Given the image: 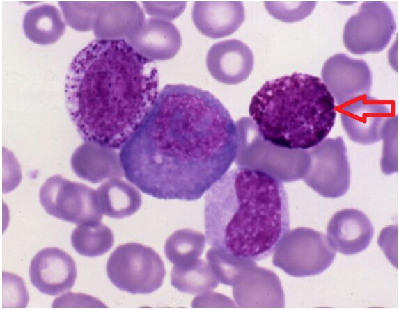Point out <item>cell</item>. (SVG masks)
Instances as JSON below:
<instances>
[{"label":"cell","mask_w":399,"mask_h":310,"mask_svg":"<svg viewBox=\"0 0 399 310\" xmlns=\"http://www.w3.org/2000/svg\"><path fill=\"white\" fill-rule=\"evenodd\" d=\"M191 306L193 307H234L235 304L230 298L223 294L208 291L194 297Z\"/></svg>","instance_id":"cell-30"},{"label":"cell","mask_w":399,"mask_h":310,"mask_svg":"<svg viewBox=\"0 0 399 310\" xmlns=\"http://www.w3.org/2000/svg\"><path fill=\"white\" fill-rule=\"evenodd\" d=\"M236 124L239 133L237 166L261 170L287 183L303 178L309 165L307 150L281 148L264 140L250 118L242 117Z\"/></svg>","instance_id":"cell-5"},{"label":"cell","mask_w":399,"mask_h":310,"mask_svg":"<svg viewBox=\"0 0 399 310\" xmlns=\"http://www.w3.org/2000/svg\"><path fill=\"white\" fill-rule=\"evenodd\" d=\"M233 295L240 307H283L284 293L278 276L256 263L245 268L232 284Z\"/></svg>","instance_id":"cell-14"},{"label":"cell","mask_w":399,"mask_h":310,"mask_svg":"<svg viewBox=\"0 0 399 310\" xmlns=\"http://www.w3.org/2000/svg\"><path fill=\"white\" fill-rule=\"evenodd\" d=\"M66 23L79 31L92 30L101 1H59Z\"/></svg>","instance_id":"cell-27"},{"label":"cell","mask_w":399,"mask_h":310,"mask_svg":"<svg viewBox=\"0 0 399 310\" xmlns=\"http://www.w3.org/2000/svg\"><path fill=\"white\" fill-rule=\"evenodd\" d=\"M254 57L250 48L237 39L214 44L206 56L207 68L217 81L236 85L244 81L253 68Z\"/></svg>","instance_id":"cell-15"},{"label":"cell","mask_w":399,"mask_h":310,"mask_svg":"<svg viewBox=\"0 0 399 310\" xmlns=\"http://www.w3.org/2000/svg\"><path fill=\"white\" fill-rule=\"evenodd\" d=\"M321 76L338 106L369 95L371 90L372 73L368 65L343 53L336 54L325 61Z\"/></svg>","instance_id":"cell-11"},{"label":"cell","mask_w":399,"mask_h":310,"mask_svg":"<svg viewBox=\"0 0 399 310\" xmlns=\"http://www.w3.org/2000/svg\"><path fill=\"white\" fill-rule=\"evenodd\" d=\"M307 152L309 165L302 179L304 183L326 198L344 195L350 187V168L343 138H325Z\"/></svg>","instance_id":"cell-8"},{"label":"cell","mask_w":399,"mask_h":310,"mask_svg":"<svg viewBox=\"0 0 399 310\" xmlns=\"http://www.w3.org/2000/svg\"><path fill=\"white\" fill-rule=\"evenodd\" d=\"M127 42L139 54L152 62L174 57L181 47L182 38L171 22L150 17L145 19Z\"/></svg>","instance_id":"cell-17"},{"label":"cell","mask_w":399,"mask_h":310,"mask_svg":"<svg viewBox=\"0 0 399 310\" xmlns=\"http://www.w3.org/2000/svg\"><path fill=\"white\" fill-rule=\"evenodd\" d=\"M238 150L237 124L215 96L168 84L119 155L126 179L143 193L194 201L228 171Z\"/></svg>","instance_id":"cell-1"},{"label":"cell","mask_w":399,"mask_h":310,"mask_svg":"<svg viewBox=\"0 0 399 310\" xmlns=\"http://www.w3.org/2000/svg\"><path fill=\"white\" fill-rule=\"evenodd\" d=\"M22 26L29 40L44 46L57 42L65 30V23L60 11L50 4H42L29 9L24 16Z\"/></svg>","instance_id":"cell-22"},{"label":"cell","mask_w":399,"mask_h":310,"mask_svg":"<svg viewBox=\"0 0 399 310\" xmlns=\"http://www.w3.org/2000/svg\"><path fill=\"white\" fill-rule=\"evenodd\" d=\"M249 113L264 140L291 150L318 145L336 117L334 99L324 82L300 72L266 81L252 97Z\"/></svg>","instance_id":"cell-4"},{"label":"cell","mask_w":399,"mask_h":310,"mask_svg":"<svg viewBox=\"0 0 399 310\" xmlns=\"http://www.w3.org/2000/svg\"><path fill=\"white\" fill-rule=\"evenodd\" d=\"M204 225L212 247L255 262L269 256L290 231L282 181L247 167L228 170L205 193Z\"/></svg>","instance_id":"cell-3"},{"label":"cell","mask_w":399,"mask_h":310,"mask_svg":"<svg viewBox=\"0 0 399 310\" xmlns=\"http://www.w3.org/2000/svg\"><path fill=\"white\" fill-rule=\"evenodd\" d=\"M142 3L147 14L169 22L180 15L186 6L185 1H143Z\"/></svg>","instance_id":"cell-29"},{"label":"cell","mask_w":399,"mask_h":310,"mask_svg":"<svg viewBox=\"0 0 399 310\" xmlns=\"http://www.w3.org/2000/svg\"><path fill=\"white\" fill-rule=\"evenodd\" d=\"M396 30L393 12L383 1H365L344 26L343 41L353 54L378 53L389 44Z\"/></svg>","instance_id":"cell-10"},{"label":"cell","mask_w":399,"mask_h":310,"mask_svg":"<svg viewBox=\"0 0 399 310\" xmlns=\"http://www.w3.org/2000/svg\"><path fill=\"white\" fill-rule=\"evenodd\" d=\"M267 11L275 19L292 23L308 17L315 7V1H265Z\"/></svg>","instance_id":"cell-28"},{"label":"cell","mask_w":399,"mask_h":310,"mask_svg":"<svg viewBox=\"0 0 399 310\" xmlns=\"http://www.w3.org/2000/svg\"><path fill=\"white\" fill-rule=\"evenodd\" d=\"M70 164L76 175L92 183L119 178L123 174L119 154L95 142H86L78 147L71 156Z\"/></svg>","instance_id":"cell-20"},{"label":"cell","mask_w":399,"mask_h":310,"mask_svg":"<svg viewBox=\"0 0 399 310\" xmlns=\"http://www.w3.org/2000/svg\"><path fill=\"white\" fill-rule=\"evenodd\" d=\"M29 277L40 292L57 295L74 286L77 278L76 264L65 251L57 247H46L32 259Z\"/></svg>","instance_id":"cell-13"},{"label":"cell","mask_w":399,"mask_h":310,"mask_svg":"<svg viewBox=\"0 0 399 310\" xmlns=\"http://www.w3.org/2000/svg\"><path fill=\"white\" fill-rule=\"evenodd\" d=\"M106 270L111 283L132 294H148L159 288L166 275L159 255L151 247L128 243L116 247Z\"/></svg>","instance_id":"cell-6"},{"label":"cell","mask_w":399,"mask_h":310,"mask_svg":"<svg viewBox=\"0 0 399 310\" xmlns=\"http://www.w3.org/2000/svg\"><path fill=\"white\" fill-rule=\"evenodd\" d=\"M341 124L349 138L361 145H372L382 139L393 117L389 107L370 95L343 107Z\"/></svg>","instance_id":"cell-12"},{"label":"cell","mask_w":399,"mask_h":310,"mask_svg":"<svg viewBox=\"0 0 399 310\" xmlns=\"http://www.w3.org/2000/svg\"><path fill=\"white\" fill-rule=\"evenodd\" d=\"M373 233V226L364 213L355 209H345L331 218L326 238L335 252L353 255L369 246Z\"/></svg>","instance_id":"cell-16"},{"label":"cell","mask_w":399,"mask_h":310,"mask_svg":"<svg viewBox=\"0 0 399 310\" xmlns=\"http://www.w3.org/2000/svg\"><path fill=\"white\" fill-rule=\"evenodd\" d=\"M73 248L79 254L96 257L107 252L113 246L114 234L105 225L98 222L80 224L71 234Z\"/></svg>","instance_id":"cell-24"},{"label":"cell","mask_w":399,"mask_h":310,"mask_svg":"<svg viewBox=\"0 0 399 310\" xmlns=\"http://www.w3.org/2000/svg\"><path fill=\"white\" fill-rule=\"evenodd\" d=\"M208 263L219 282L232 286L238 275L247 266L256 263L212 247L207 252Z\"/></svg>","instance_id":"cell-26"},{"label":"cell","mask_w":399,"mask_h":310,"mask_svg":"<svg viewBox=\"0 0 399 310\" xmlns=\"http://www.w3.org/2000/svg\"><path fill=\"white\" fill-rule=\"evenodd\" d=\"M336 252L326 236L308 227L289 231L273 252L272 263L295 277L319 275L333 263Z\"/></svg>","instance_id":"cell-7"},{"label":"cell","mask_w":399,"mask_h":310,"mask_svg":"<svg viewBox=\"0 0 399 310\" xmlns=\"http://www.w3.org/2000/svg\"><path fill=\"white\" fill-rule=\"evenodd\" d=\"M191 16L203 35L216 39L235 32L245 19V11L241 1H198L194 3Z\"/></svg>","instance_id":"cell-18"},{"label":"cell","mask_w":399,"mask_h":310,"mask_svg":"<svg viewBox=\"0 0 399 310\" xmlns=\"http://www.w3.org/2000/svg\"><path fill=\"white\" fill-rule=\"evenodd\" d=\"M101 213L121 219L136 213L141 205V195L132 185L119 179H109L95 190Z\"/></svg>","instance_id":"cell-21"},{"label":"cell","mask_w":399,"mask_h":310,"mask_svg":"<svg viewBox=\"0 0 399 310\" xmlns=\"http://www.w3.org/2000/svg\"><path fill=\"white\" fill-rule=\"evenodd\" d=\"M154 63L125 40L96 39L73 58L65 79L70 117L85 142L120 149L159 94Z\"/></svg>","instance_id":"cell-2"},{"label":"cell","mask_w":399,"mask_h":310,"mask_svg":"<svg viewBox=\"0 0 399 310\" xmlns=\"http://www.w3.org/2000/svg\"><path fill=\"white\" fill-rule=\"evenodd\" d=\"M171 283L178 291L191 295L212 291L219 284L208 263L201 259L187 265L174 266Z\"/></svg>","instance_id":"cell-23"},{"label":"cell","mask_w":399,"mask_h":310,"mask_svg":"<svg viewBox=\"0 0 399 310\" xmlns=\"http://www.w3.org/2000/svg\"><path fill=\"white\" fill-rule=\"evenodd\" d=\"M205 242V236L201 232L190 229H179L166 240L164 253L174 266L190 264L199 259Z\"/></svg>","instance_id":"cell-25"},{"label":"cell","mask_w":399,"mask_h":310,"mask_svg":"<svg viewBox=\"0 0 399 310\" xmlns=\"http://www.w3.org/2000/svg\"><path fill=\"white\" fill-rule=\"evenodd\" d=\"M144 21L143 11L136 1H101L92 30L97 39L124 40Z\"/></svg>","instance_id":"cell-19"},{"label":"cell","mask_w":399,"mask_h":310,"mask_svg":"<svg viewBox=\"0 0 399 310\" xmlns=\"http://www.w3.org/2000/svg\"><path fill=\"white\" fill-rule=\"evenodd\" d=\"M45 211L60 220L80 225L102 220L95 191L61 175L48 178L39 192Z\"/></svg>","instance_id":"cell-9"}]
</instances>
